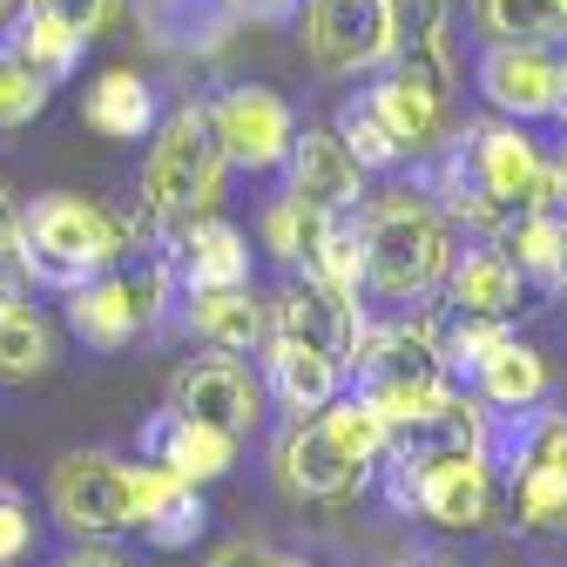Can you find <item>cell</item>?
Segmentation results:
<instances>
[{
  "instance_id": "cell-31",
  "label": "cell",
  "mask_w": 567,
  "mask_h": 567,
  "mask_svg": "<svg viewBox=\"0 0 567 567\" xmlns=\"http://www.w3.org/2000/svg\"><path fill=\"white\" fill-rule=\"evenodd\" d=\"M514 331H507V318H453V331H446V344H440V359H446V372H453V385H473V372L501 351Z\"/></svg>"
},
{
  "instance_id": "cell-19",
  "label": "cell",
  "mask_w": 567,
  "mask_h": 567,
  "mask_svg": "<svg viewBox=\"0 0 567 567\" xmlns=\"http://www.w3.org/2000/svg\"><path fill=\"white\" fill-rule=\"evenodd\" d=\"M203 493L163 466H142V486H135V527L150 534L156 547H189L203 534Z\"/></svg>"
},
{
  "instance_id": "cell-36",
  "label": "cell",
  "mask_w": 567,
  "mask_h": 567,
  "mask_svg": "<svg viewBox=\"0 0 567 567\" xmlns=\"http://www.w3.org/2000/svg\"><path fill=\"white\" fill-rule=\"evenodd\" d=\"M385 21H392V48L425 41L446 28V0H385Z\"/></svg>"
},
{
  "instance_id": "cell-7",
  "label": "cell",
  "mask_w": 567,
  "mask_h": 567,
  "mask_svg": "<svg viewBox=\"0 0 567 567\" xmlns=\"http://www.w3.org/2000/svg\"><path fill=\"white\" fill-rule=\"evenodd\" d=\"M163 291H169V270L156 257L150 264H109V270H95L89 284L68 291V324H75V338L95 344V351H122L135 331L156 324Z\"/></svg>"
},
{
  "instance_id": "cell-17",
  "label": "cell",
  "mask_w": 567,
  "mask_h": 567,
  "mask_svg": "<svg viewBox=\"0 0 567 567\" xmlns=\"http://www.w3.org/2000/svg\"><path fill=\"white\" fill-rule=\"evenodd\" d=\"M270 385H277V399L291 405L298 419L305 412H324L338 392H344V365L331 359V351H318V344H305V338H291V331H277L270 338Z\"/></svg>"
},
{
  "instance_id": "cell-4",
  "label": "cell",
  "mask_w": 567,
  "mask_h": 567,
  "mask_svg": "<svg viewBox=\"0 0 567 567\" xmlns=\"http://www.w3.org/2000/svg\"><path fill=\"white\" fill-rule=\"evenodd\" d=\"M21 270L34 284H54V291H75L95 270L128 257V230L95 209L89 196H41L28 217H21Z\"/></svg>"
},
{
  "instance_id": "cell-30",
  "label": "cell",
  "mask_w": 567,
  "mask_h": 567,
  "mask_svg": "<svg viewBox=\"0 0 567 567\" xmlns=\"http://www.w3.org/2000/svg\"><path fill=\"white\" fill-rule=\"evenodd\" d=\"M8 48H14V54L34 68V75L54 89L68 68L82 61V48H89V41H75L68 28H54V21H41V14H21V28H14V41H8Z\"/></svg>"
},
{
  "instance_id": "cell-16",
  "label": "cell",
  "mask_w": 567,
  "mask_h": 567,
  "mask_svg": "<svg viewBox=\"0 0 567 567\" xmlns=\"http://www.w3.org/2000/svg\"><path fill=\"white\" fill-rule=\"evenodd\" d=\"M277 331H291V338L331 351L338 365H344L351 351H359V338H365V324H359V311H351V298L324 291V284H311V277L291 284V291L277 298Z\"/></svg>"
},
{
  "instance_id": "cell-40",
  "label": "cell",
  "mask_w": 567,
  "mask_h": 567,
  "mask_svg": "<svg viewBox=\"0 0 567 567\" xmlns=\"http://www.w3.org/2000/svg\"><path fill=\"white\" fill-rule=\"evenodd\" d=\"M21 244V209H14V196L0 189V250H14Z\"/></svg>"
},
{
  "instance_id": "cell-1",
  "label": "cell",
  "mask_w": 567,
  "mask_h": 567,
  "mask_svg": "<svg viewBox=\"0 0 567 567\" xmlns=\"http://www.w3.org/2000/svg\"><path fill=\"white\" fill-rule=\"evenodd\" d=\"M217 183H224V142H217V122L209 109H176L156 142H150V169H142V203H150V224L163 230V244L176 250L217 203Z\"/></svg>"
},
{
  "instance_id": "cell-27",
  "label": "cell",
  "mask_w": 567,
  "mask_h": 567,
  "mask_svg": "<svg viewBox=\"0 0 567 567\" xmlns=\"http://www.w3.org/2000/svg\"><path fill=\"white\" fill-rule=\"evenodd\" d=\"M560 237H567V217L560 209H520V217L501 230V250L520 264V277H560Z\"/></svg>"
},
{
  "instance_id": "cell-12",
  "label": "cell",
  "mask_w": 567,
  "mask_h": 567,
  "mask_svg": "<svg viewBox=\"0 0 567 567\" xmlns=\"http://www.w3.org/2000/svg\"><path fill=\"white\" fill-rule=\"evenodd\" d=\"M480 89L486 102L514 115V122H534V115H554V89H560V61L547 54V41H493L486 61H480Z\"/></svg>"
},
{
  "instance_id": "cell-13",
  "label": "cell",
  "mask_w": 567,
  "mask_h": 567,
  "mask_svg": "<svg viewBox=\"0 0 567 567\" xmlns=\"http://www.w3.org/2000/svg\"><path fill=\"white\" fill-rule=\"evenodd\" d=\"M291 196L298 209H318V217H338V209H359V183H365V169L351 163V150L331 135V128H305V135H291Z\"/></svg>"
},
{
  "instance_id": "cell-25",
  "label": "cell",
  "mask_w": 567,
  "mask_h": 567,
  "mask_svg": "<svg viewBox=\"0 0 567 567\" xmlns=\"http://www.w3.org/2000/svg\"><path fill=\"white\" fill-rule=\"evenodd\" d=\"M142 21H150L156 48H169V54L217 48L224 28H237V21L224 14V0H142Z\"/></svg>"
},
{
  "instance_id": "cell-23",
  "label": "cell",
  "mask_w": 567,
  "mask_h": 567,
  "mask_svg": "<svg viewBox=\"0 0 567 567\" xmlns=\"http://www.w3.org/2000/svg\"><path fill=\"white\" fill-rule=\"evenodd\" d=\"M156 122V95L150 82L135 75V68H109V75L89 89V128L109 135V142H135V135H150Z\"/></svg>"
},
{
  "instance_id": "cell-14",
  "label": "cell",
  "mask_w": 567,
  "mask_h": 567,
  "mask_svg": "<svg viewBox=\"0 0 567 567\" xmlns=\"http://www.w3.org/2000/svg\"><path fill=\"white\" fill-rule=\"evenodd\" d=\"M142 453H150V466H163V473H176V480L203 486V480H224V473H230L237 440L169 405V412H156L150 425H142Z\"/></svg>"
},
{
  "instance_id": "cell-41",
  "label": "cell",
  "mask_w": 567,
  "mask_h": 567,
  "mask_svg": "<svg viewBox=\"0 0 567 567\" xmlns=\"http://www.w3.org/2000/svg\"><path fill=\"white\" fill-rule=\"evenodd\" d=\"M61 567H128L122 554H102V547H82V554H68Z\"/></svg>"
},
{
  "instance_id": "cell-6",
  "label": "cell",
  "mask_w": 567,
  "mask_h": 567,
  "mask_svg": "<svg viewBox=\"0 0 567 567\" xmlns=\"http://www.w3.org/2000/svg\"><path fill=\"white\" fill-rule=\"evenodd\" d=\"M392 473V501L419 507L425 520H440L453 534H480L493 527V507H501V480H493L480 446H446V453H379Z\"/></svg>"
},
{
  "instance_id": "cell-9",
  "label": "cell",
  "mask_w": 567,
  "mask_h": 567,
  "mask_svg": "<svg viewBox=\"0 0 567 567\" xmlns=\"http://www.w3.org/2000/svg\"><path fill=\"white\" fill-rule=\"evenodd\" d=\"M305 48L324 75H359L392 54L385 0H311L305 8Z\"/></svg>"
},
{
  "instance_id": "cell-26",
  "label": "cell",
  "mask_w": 567,
  "mask_h": 567,
  "mask_svg": "<svg viewBox=\"0 0 567 567\" xmlns=\"http://www.w3.org/2000/svg\"><path fill=\"white\" fill-rule=\"evenodd\" d=\"M372 109H379L385 128L399 135V150H433L440 128H446V102H440V95H425L419 82H405L399 68L372 89Z\"/></svg>"
},
{
  "instance_id": "cell-22",
  "label": "cell",
  "mask_w": 567,
  "mask_h": 567,
  "mask_svg": "<svg viewBox=\"0 0 567 567\" xmlns=\"http://www.w3.org/2000/svg\"><path fill=\"white\" fill-rule=\"evenodd\" d=\"M176 257H183V284H189V291H224V284H244V277H250L244 237H237L230 224H217V217H203V224L176 244Z\"/></svg>"
},
{
  "instance_id": "cell-45",
  "label": "cell",
  "mask_w": 567,
  "mask_h": 567,
  "mask_svg": "<svg viewBox=\"0 0 567 567\" xmlns=\"http://www.w3.org/2000/svg\"><path fill=\"white\" fill-rule=\"evenodd\" d=\"M554 284H567V237H560V277H554Z\"/></svg>"
},
{
  "instance_id": "cell-44",
  "label": "cell",
  "mask_w": 567,
  "mask_h": 567,
  "mask_svg": "<svg viewBox=\"0 0 567 567\" xmlns=\"http://www.w3.org/2000/svg\"><path fill=\"white\" fill-rule=\"evenodd\" d=\"M554 115L567 122V61H560V89H554Z\"/></svg>"
},
{
  "instance_id": "cell-35",
  "label": "cell",
  "mask_w": 567,
  "mask_h": 567,
  "mask_svg": "<svg viewBox=\"0 0 567 567\" xmlns=\"http://www.w3.org/2000/svg\"><path fill=\"white\" fill-rule=\"evenodd\" d=\"M115 8H122V0H28V14H41V21L68 28L75 41H95V34L115 21Z\"/></svg>"
},
{
  "instance_id": "cell-38",
  "label": "cell",
  "mask_w": 567,
  "mask_h": 567,
  "mask_svg": "<svg viewBox=\"0 0 567 567\" xmlns=\"http://www.w3.org/2000/svg\"><path fill=\"white\" fill-rule=\"evenodd\" d=\"M224 14H230V21H264V28H270V21H291L298 0H224Z\"/></svg>"
},
{
  "instance_id": "cell-20",
  "label": "cell",
  "mask_w": 567,
  "mask_h": 567,
  "mask_svg": "<svg viewBox=\"0 0 567 567\" xmlns=\"http://www.w3.org/2000/svg\"><path fill=\"white\" fill-rule=\"evenodd\" d=\"M189 331L209 351H250L264 344V305L244 291V284H224V291H189Z\"/></svg>"
},
{
  "instance_id": "cell-34",
  "label": "cell",
  "mask_w": 567,
  "mask_h": 567,
  "mask_svg": "<svg viewBox=\"0 0 567 567\" xmlns=\"http://www.w3.org/2000/svg\"><path fill=\"white\" fill-rule=\"evenodd\" d=\"M318 209H298L291 196H284V203H270V217H264V244L284 257V264H298L305 250H311V237H318Z\"/></svg>"
},
{
  "instance_id": "cell-21",
  "label": "cell",
  "mask_w": 567,
  "mask_h": 567,
  "mask_svg": "<svg viewBox=\"0 0 567 567\" xmlns=\"http://www.w3.org/2000/svg\"><path fill=\"white\" fill-rule=\"evenodd\" d=\"M305 270H311V284L359 305V277H365V217L359 209H338V217L318 224V237L305 250Z\"/></svg>"
},
{
  "instance_id": "cell-39",
  "label": "cell",
  "mask_w": 567,
  "mask_h": 567,
  "mask_svg": "<svg viewBox=\"0 0 567 567\" xmlns=\"http://www.w3.org/2000/svg\"><path fill=\"white\" fill-rule=\"evenodd\" d=\"M203 567H305V560H284L270 547H224V554H209Z\"/></svg>"
},
{
  "instance_id": "cell-47",
  "label": "cell",
  "mask_w": 567,
  "mask_h": 567,
  "mask_svg": "<svg viewBox=\"0 0 567 567\" xmlns=\"http://www.w3.org/2000/svg\"><path fill=\"white\" fill-rule=\"evenodd\" d=\"M8 14H14V0H0V21H8Z\"/></svg>"
},
{
  "instance_id": "cell-32",
  "label": "cell",
  "mask_w": 567,
  "mask_h": 567,
  "mask_svg": "<svg viewBox=\"0 0 567 567\" xmlns=\"http://www.w3.org/2000/svg\"><path fill=\"white\" fill-rule=\"evenodd\" d=\"M480 28L493 41H554L567 21L554 14V0H480Z\"/></svg>"
},
{
  "instance_id": "cell-29",
  "label": "cell",
  "mask_w": 567,
  "mask_h": 567,
  "mask_svg": "<svg viewBox=\"0 0 567 567\" xmlns=\"http://www.w3.org/2000/svg\"><path fill=\"white\" fill-rule=\"evenodd\" d=\"M48 359H54L48 318L28 305H8V324H0V379H34V372H48Z\"/></svg>"
},
{
  "instance_id": "cell-48",
  "label": "cell",
  "mask_w": 567,
  "mask_h": 567,
  "mask_svg": "<svg viewBox=\"0 0 567 567\" xmlns=\"http://www.w3.org/2000/svg\"><path fill=\"white\" fill-rule=\"evenodd\" d=\"M554 14H560V21H567V0H554Z\"/></svg>"
},
{
  "instance_id": "cell-2",
  "label": "cell",
  "mask_w": 567,
  "mask_h": 567,
  "mask_svg": "<svg viewBox=\"0 0 567 567\" xmlns=\"http://www.w3.org/2000/svg\"><path fill=\"white\" fill-rule=\"evenodd\" d=\"M385 412L365 405L359 392H338L318 419H305L291 440H284V486L305 493V501H344V493H359L365 473L379 466L385 453Z\"/></svg>"
},
{
  "instance_id": "cell-11",
  "label": "cell",
  "mask_w": 567,
  "mask_h": 567,
  "mask_svg": "<svg viewBox=\"0 0 567 567\" xmlns=\"http://www.w3.org/2000/svg\"><path fill=\"white\" fill-rule=\"evenodd\" d=\"M169 405L176 412H189V419H203V425H217V433H250L257 425V412H264V385L230 359H189L183 372H176V392H169Z\"/></svg>"
},
{
  "instance_id": "cell-33",
  "label": "cell",
  "mask_w": 567,
  "mask_h": 567,
  "mask_svg": "<svg viewBox=\"0 0 567 567\" xmlns=\"http://www.w3.org/2000/svg\"><path fill=\"white\" fill-rule=\"evenodd\" d=\"M48 109V82L34 75V68L14 54V48H0V128H21Z\"/></svg>"
},
{
  "instance_id": "cell-28",
  "label": "cell",
  "mask_w": 567,
  "mask_h": 567,
  "mask_svg": "<svg viewBox=\"0 0 567 567\" xmlns=\"http://www.w3.org/2000/svg\"><path fill=\"white\" fill-rule=\"evenodd\" d=\"M344 150H351V163L359 169H392L405 150H399V135L385 128V115L372 109V95H351L344 109H338V128H331Z\"/></svg>"
},
{
  "instance_id": "cell-18",
  "label": "cell",
  "mask_w": 567,
  "mask_h": 567,
  "mask_svg": "<svg viewBox=\"0 0 567 567\" xmlns=\"http://www.w3.org/2000/svg\"><path fill=\"white\" fill-rule=\"evenodd\" d=\"M453 277V311L466 318H514L520 311V264L501 244H480L460 264H446Z\"/></svg>"
},
{
  "instance_id": "cell-42",
  "label": "cell",
  "mask_w": 567,
  "mask_h": 567,
  "mask_svg": "<svg viewBox=\"0 0 567 567\" xmlns=\"http://www.w3.org/2000/svg\"><path fill=\"white\" fill-rule=\"evenodd\" d=\"M554 209L567 217V156H560V169H554Z\"/></svg>"
},
{
  "instance_id": "cell-43",
  "label": "cell",
  "mask_w": 567,
  "mask_h": 567,
  "mask_svg": "<svg viewBox=\"0 0 567 567\" xmlns=\"http://www.w3.org/2000/svg\"><path fill=\"white\" fill-rule=\"evenodd\" d=\"M399 567H453V560H440V554H405Z\"/></svg>"
},
{
  "instance_id": "cell-10",
  "label": "cell",
  "mask_w": 567,
  "mask_h": 567,
  "mask_svg": "<svg viewBox=\"0 0 567 567\" xmlns=\"http://www.w3.org/2000/svg\"><path fill=\"white\" fill-rule=\"evenodd\" d=\"M209 122H217V142H224V163H244V169H277L284 156H291V135H298V115L284 95L244 82L230 89L217 109H209Z\"/></svg>"
},
{
  "instance_id": "cell-3",
  "label": "cell",
  "mask_w": 567,
  "mask_h": 567,
  "mask_svg": "<svg viewBox=\"0 0 567 567\" xmlns=\"http://www.w3.org/2000/svg\"><path fill=\"white\" fill-rule=\"evenodd\" d=\"M453 237L440 224V209H425L412 189H392L365 217V291L379 305H419L425 291L446 284Z\"/></svg>"
},
{
  "instance_id": "cell-46",
  "label": "cell",
  "mask_w": 567,
  "mask_h": 567,
  "mask_svg": "<svg viewBox=\"0 0 567 567\" xmlns=\"http://www.w3.org/2000/svg\"><path fill=\"white\" fill-rule=\"evenodd\" d=\"M8 305H14V298H8V291H0V324H8Z\"/></svg>"
},
{
  "instance_id": "cell-15",
  "label": "cell",
  "mask_w": 567,
  "mask_h": 567,
  "mask_svg": "<svg viewBox=\"0 0 567 567\" xmlns=\"http://www.w3.org/2000/svg\"><path fill=\"white\" fill-rule=\"evenodd\" d=\"M507 480H514V520H520V527L547 534V527L567 520V419H560V412L540 425L534 453H527Z\"/></svg>"
},
{
  "instance_id": "cell-8",
  "label": "cell",
  "mask_w": 567,
  "mask_h": 567,
  "mask_svg": "<svg viewBox=\"0 0 567 567\" xmlns=\"http://www.w3.org/2000/svg\"><path fill=\"white\" fill-rule=\"evenodd\" d=\"M135 486L142 466H122L115 453H68L48 480V501L75 534H122L135 527Z\"/></svg>"
},
{
  "instance_id": "cell-37",
  "label": "cell",
  "mask_w": 567,
  "mask_h": 567,
  "mask_svg": "<svg viewBox=\"0 0 567 567\" xmlns=\"http://www.w3.org/2000/svg\"><path fill=\"white\" fill-rule=\"evenodd\" d=\"M28 540H34V520L21 514L14 493H0V567H14L28 554Z\"/></svg>"
},
{
  "instance_id": "cell-24",
  "label": "cell",
  "mask_w": 567,
  "mask_h": 567,
  "mask_svg": "<svg viewBox=\"0 0 567 567\" xmlns=\"http://www.w3.org/2000/svg\"><path fill=\"white\" fill-rule=\"evenodd\" d=\"M466 392H473L480 405H534V399H547V359H540L534 344L507 338V344L473 372Z\"/></svg>"
},
{
  "instance_id": "cell-5",
  "label": "cell",
  "mask_w": 567,
  "mask_h": 567,
  "mask_svg": "<svg viewBox=\"0 0 567 567\" xmlns=\"http://www.w3.org/2000/svg\"><path fill=\"white\" fill-rule=\"evenodd\" d=\"M344 365L359 372V379H351V392H359L365 405H379L385 425H405V419L433 412V405H446L460 392L453 372H446V359H440V338L425 331V324L365 331L359 351H351Z\"/></svg>"
}]
</instances>
